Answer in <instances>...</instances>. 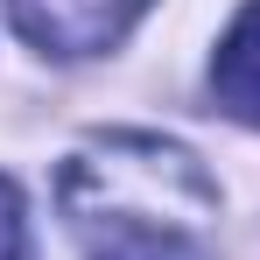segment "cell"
<instances>
[{"mask_svg":"<svg viewBox=\"0 0 260 260\" xmlns=\"http://www.w3.org/2000/svg\"><path fill=\"white\" fill-rule=\"evenodd\" d=\"M211 91L232 120L260 127V0H246L239 21L225 28V43L211 56Z\"/></svg>","mask_w":260,"mask_h":260,"instance_id":"3","label":"cell"},{"mask_svg":"<svg viewBox=\"0 0 260 260\" xmlns=\"http://www.w3.org/2000/svg\"><path fill=\"white\" fill-rule=\"evenodd\" d=\"M148 0H7L14 28L36 49H56V56H99L141 21Z\"/></svg>","mask_w":260,"mask_h":260,"instance_id":"2","label":"cell"},{"mask_svg":"<svg viewBox=\"0 0 260 260\" xmlns=\"http://www.w3.org/2000/svg\"><path fill=\"white\" fill-rule=\"evenodd\" d=\"M0 260H28V211L7 176H0Z\"/></svg>","mask_w":260,"mask_h":260,"instance_id":"4","label":"cell"},{"mask_svg":"<svg viewBox=\"0 0 260 260\" xmlns=\"http://www.w3.org/2000/svg\"><path fill=\"white\" fill-rule=\"evenodd\" d=\"M190 176V155H176L162 141H113L106 162H71L63 176V204L71 225L85 232L91 260H204L197 246V218L211 211V190H183V204L155 190H169Z\"/></svg>","mask_w":260,"mask_h":260,"instance_id":"1","label":"cell"}]
</instances>
